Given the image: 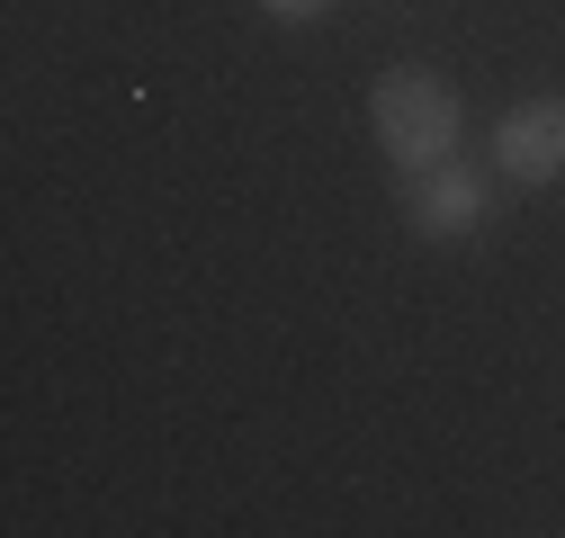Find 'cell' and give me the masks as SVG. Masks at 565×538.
I'll return each instance as SVG.
<instances>
[{
    "mask_svg": "<svg viewBox=\"0 0 565 538\" xmlns=\"http://www.w3.org/2000/svg\"><path fill=\"white\" fill-rule=\"evenodd\" d=\"M369 117H377V144H386L404 171H431V162L458 153V90H449L440 73H413V63L377 73Z\"/></svg>",
    "mask_w": 565,
    "mask_h": 538,
    "instance_id": "1",
    "label": "cell"
},
{
    "mask_svg": "<svg viewBox=\"0 0 565 538\" xmlns=\"http://www.w3.org/2000/svg\"><path fill=\"white\" fill-rule=\"evenodd\" d=\"M493 162H503V180H521V189L556 180V171H565V99L512 108L503 126H493Z\"/></svg>",
    "mask_w": 565,
    "mask_h": 538,
    "instance_id": "2",
    "label": "cell"
},
{
    "mask_svg": "<svg viewBox=\"0 0 565 538\" xmlns=\"http://www.w3.org/2000/svg\"><path fill=\"white\" fill-rule=\"evenodd\" d=\"M404 207H413V234H467V225L484 216V180L458 171V162L404 171Z\"/></svg>",
    "mask_w": 565,
    "mask_h": 538,
    "instance_id": "3",
    "label": "cell"
},
{
    "mask_svg": "<svg viewBox=\"0 0 565 538\" xmlns=\"http://www.w3.org/2000/svg\"><path fill=\"white\" fill-rule=\"evenodd\" d=\"M260 10H269V19H323L332 0H260Z\"/></svg>",
    "mask_w": 565,
    "mask_h": 538,
    "instance_id": "4",
    "label": "cell"
}]
</instances>
